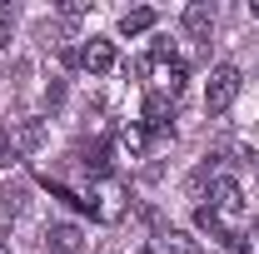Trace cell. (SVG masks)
<instances>
[{"label": "cell", "mask_w": 259, "mask_h": 254, "mask_svg": "<svg viewBox=\"0 0 259 254\" xmlns=\"http://www.w3.org/2000/svg\"><path fill=\"white\" fill-rule=\"evenodd\" d=\"M254 159H259V155H254Z\"/></svg>", "instance_id": "18"}, {"label": "cell", "mask_w": 259, "mask_h": 254, "mask_svg": "<svg viewBox=\"0 0 259 254\" xmlns=\"http://www.w3.org/2000/svg\"><path fill=\"white\" fill-rule=\"evenodd\" d=\"M80 65H85L90 75H105V70H115V45H110V40H100V35H90V40L80 45Z\"/></svg>", "instance_id": "4"}, {"label": "cell", "mask_w": 259, "mask_h": 254, "mask_svg": "<svg viewBox=\"0 0 259 254\" xmlns=\"http://www.w3.org/2000/svg\"><path fill=\"white\" fill-rule=\"evenodd\" d=\"M140 120H145V130H164V125H169V100L145 95V110H140Z\"/></svg>", "instance_id": "9"}, {"label": "cell", "mask_w": 259, "mask_h": 254, "mask_svg": "<svg viewBox=\"0 0 259 254\" xmlns=\"http://www.w3.org/2000/svg\"><path fill=\"white\" fill-rule=\"evenodd\" d=\"M244 249H249V254H259V220H254V229H249V239H244Z\"/></svg>", "instance_id": "14"}, {"label": "cell", "mask_w": 259, "mask_h": 254, "mask_svg": "<svg viewBox=\"0 0 259 254\" xmlns=\"http://www.w3.org/2000/svg\"><path fill=\"white\" fill-rule=\"evenodd\" d=\"M120 145H125L130 155H145V145H150V130H145V125H125V130H120Z\"/></svg>", "instance_id": "10"}, {"label": "cell", "mask_w": 259, "mask_h": 254, "mask_svg": "<svg viewBox=\"0 0 259 254\" xmlns=\"http://www.w3.org/2000/svg\"><path fill=\"white\" fill-rule=\"evenodd\" d=\"M10 159H15V140H10V130L0 125V170H10Z\"/></svg>", "instance_id": "12"}, {"label": "cell", "mask_w": 259, "mask_h": 254, "mask_svg": "<svg viewBox=\"0 0 259 254\" xmlns=\"http://www.w3.org/2000/svg\"><path fill=\"white\" fill-rule=\"evenodd\" d=\"M239 85H244L239 65H214V70H209V85H204V110H209V115H225L229 105L239 100Z\"/></svg>", "instance_id": "2"}, {"label": "cell", "mask_w": 259, "mask_h": 254, "mask_svg": "<svg viewBox=\"0 0 259 254\" xmlns=\"http://www.w3.org/2000/svg\"><path fill=\"white\" fill-rule=\"evenodd\" d=\"M85 209H90L95 220L115 224L120 215H125V194H120V185H95V190L85 194Z\"/></svg>", "instance_id": "3"}, {"label": "cell", "mask_w": 259, "mask_h": 254, "mask_svg": "<svg viewBox=\"0 0 259 254\" xmlns=\"http://www.w3.org/2000/svg\"><path fill=\"white\" fill-rule=\"evenodd\" d=\"M155 20H160V15H155L150 5H140V10H125V15H120V35H145V30H155Z\"/></svg>", "instance_id": "8"}, {"label": "cell", "mask_w": 259, "mask_h": 254, "mask_svg": "<svg viewBox=\"0 0 259 254\" xmlns=\"http://www.w3.org/2000/svg\"><path fill=\"white\" fill-rule=\"evenodd\" d=\"M209 30H214V5H204V0L185 5V35L190 40H209Z\"/></svg>", "instance_id": "6"}, {"label": "cell", "mask_w": 259, "mask_h": 254, "mask_svg": "<svg viewBox=\"0 0 259 254\" xmlns=\"http://www.w3.org/2000/svg\"><path fill=\"white\" fill-rule=\"evenodd\" d=\"M140 70L150 75V95L169 100V105L185 95V60H180L169 45H155V55H150V60H140Z\"/></svg>", "instance_id": "1"}, {"label": "cell", "mask_w": 259, "mask_h": 254, "mask_svg": "<svg viewBox=\"0 0 259 254\" xmlns=\"http://www.w3.org/2000/svg\"><path fill=\"white\" fill-rule=\"evenodd\" d=\"M40 140H45V130H40V125H20V135H15V145H20V150H35Z\"/></svg>", "instance_id": "11"}, {"label": "cell", "mask_w": 259, "mask_h": 254, "mask_svg": "<svg viewBox=\"0 0 259 254\" xmlns=\"http://www.w3.org/2000/svg\"><path fill=\"white\" fill-rule=\"evenodd\" d=\"M150 254H204V249H199V239H190L185 229H155Z\"/></svg>", "instance_id": "5"}, {"label": "cell", "mask_w": 259, "mask_h": 254, "mask_svg": "<svg viewBox=\"0 0 259 254\" xmlns=\"http://www.w3.org/2000/svg\"><path fill=\"white\" fill-rule=\"evenodd\" d=\"M249 10H254V15H259V0H249Z\"/></svg>", "instance_id": "16"}, {"label": "cell", "mask_w": 259, "mask_h": 254, "mask_svg": "<svg viewBox=\"0 0 259 254\" xmlns=\"http://www.w3.org/2000/svg\"><path fill=\"white\" fill-rule=\"evenodd\" d=\"M10 25H15V10H10V5H0V50L10 45Z\"/></svg>", "instance_id": "13"}, {"label": "cell", "mask_w": 259, "mask_h": 254, "mask_svg": "<svg viewBox=\"0 0 259 254\" xmlns=\"http://www.w3.org/2000/svg\"><path fill=\"white\" fill-rule=\"evenodd\" d=\"M0 254H10V249H0Z\"/></svg>", "instance_id": "17"}, {"label": "cell", "mask_w": 259, "mask_h": 254, "mask_svg": "<svg viewBox=\"0 0 259 254\" xmlns=\"http://www.w3.org/2000/svg\"><path fill=\"white\" fill-rule=\"evenodd\" d=\"M220 254H249L244 244H220Z\"/></svg>", "instance_id": "15"}, {"label": "cell", "mask_w": 259, "mask_h": 254, "mask_svg": "<svg viewBox=\"0 0 259 254\" xmlns=\"http://www.w3.org/2000/svg\"><path fill=\"white\" fill-rule=\"evenodd\" d=\"M80 239H85V234H80L75 224H50V229H45V244H50L55 254H75Z\"/></svg>", "instance_id": "7"}]
</instances>
